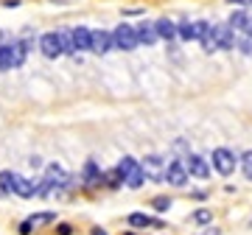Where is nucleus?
<instances>
[{"instance_id": "1", "label": "nucleus", "mask_w": 252, "mask_h": 235, "mask_svg": "<svg viewBox=\"0 0 252 235\" xmlns=\"http://www.w3.org/2000/svg\"><path fill=\"white\" fill-rule=\"evenodd\" d=\"M235 165H238V154H235L233 148H227V146L213 148V154H210V168H213L219 176H233Z\"/></svg>"}, {"instance_id": "2", "label": "nucleus", "mask_w": 252, "mask_h": 235, "mask_svg": "<svg viewBox=\"0 0 252 235\" xmlns=\"http://www.w3.org/2000/svg\"><path fill=\"white\" fill-rule=\"evenodd\" d=\"M118 171H121V176H124V185L126 188H132V190H137L146 182L143 165L137 163L135 157H124V160L118 163Z\"/></svg>"}, {"instance_id": "3", "label": "nucleus", "mask_w": 252, "mask_h": 235, "mask_svg": "<svg viewBox=\"0 0 252 235\" xmlns=\"http://www.w3.org/2000/svg\"><path fill=\"white\" fill-rule=\"evenodd\" d=\"M112 42H115V48H121V51H135L140 42H137V31L135 26H126V23H121V26L112 31Z\"/></svg>"}, {"instance_id": "4", "label": "nucleus", "mask_w": 252, "mask_h": 235, "mask_svg": "<svg viewBox=\"0 0 252 235\" xmlns=\"http://www.w3.org/2000/svg\"><path fill=\"white\" fill-rule=\"evenodd\" d=\"M188 168H185V160H171L168 168H165V182L171 188H185L188 185Z\"/></svg>"}, {"instance_id": "5", "label": "nucleus", "mask_w": 252, "mask_h": 235, "mask_svg": "<svg viewBox=\"0 0 252 235\" xmlns=\"http://www.w3.org/2000/svg\"><path fill=\"white\" fill-rule=\"evenodd\" d=\"M235 31L227 23H216L213 26V42H216V51H233L235 48Z\"/></svg>"}, {"instance_id": "6", "label": "nucleus", "mask_w": 252, "mask_h": 235, "mask_svg": "<svg viewBox=\"0 0 252 235\" xmlns=\"http://www.w3.org/2000/svg\"><path fill=\"white\" fill-rule=\"evenodd\" d=\"M39 51H42V56H48V59L62 56L64 48H62V36H59V31H48V34L39 36Z\"/></svg>"}, {"instance_id": "7", "label": "nucleus", "mask_w": 252, "mask_h": 235, "mask_svg": "<svg viewBox=\"0 0 252 235\" xmlns=\"http://www.w3.org/2000/svg\"><path fill=\"white\" fill-rule=\"evenodd\" d=\"M140 165H143L146 176H149L152 182H165V168H168V163L162 160L160 154H149L146 163H140Z\"/></svg>"}, {"instance_id": "8", "label": "nucleus", "mask_w": 252, "mask_h": 235, "mask_svg": "<svg viewBox=\"0 0 252 235\" xmlns=\"http://www.w3.org/2000/svg\"><path fill=\"white\" fill-rule=\"evenodd\" d=\"M185 168L193 179H210V163L199 154H185Z\"/></svg>"}, {"instance_id": "9", "label": "nucleus", "mask_w": 252, "mask_h": 235, "mask_svg": "<svg viewBox=\"0 0 252 235\" xmlns=\"http://www.w3.org/2000/svg\"><path fill=\"white\" fill-rule=\"evenodd\" d=\"M227 26L233 28L235 34H250L252 31V14L247 9H235L233 14H230V20H227Z\"/></svg>"}, {"instance_id": "10", "label": "nucleus", "mask_w": 252, "mask_h": 235, "mask_svg": "<svg viewBox=\"0 0 252 235\" xmlns=\"http://www.w3.org/2000/svg\"><path fill=\"white\" fill-rule=\"evenodd\" d=\"M81 182H84L87 188H98V185H104V174L98 171L95 160H87V163H84V171H81Z\"/></svg>"}, {"instance_id": "11", "label": "nucleus", "mask_w": 252, "mask_h": 235, "mask_svg": "<svg viewBox=\"0 0 252 235\" xmlns=\"http://www.w3.org/2000/svg\"><path fill=\"white\" fill-rule=\"evenodd\" d=\"M109 48H115L112 34H109V31H93V45H90L93 54H107Z\"/></svg>"}, {"instance_id": "12", "label": "nucleus", "mask_w": 252, "mask_h": 235, "mask_svg": "<svg viewBox=\"0 0 252 235\" xmlns=\"http://www.w3.org/2000/svg\"><path fill=\"white\" fill-rule=\"evenodd\" d=\"M126 224L135 227V230H140V227H157V230H162V221L154 216H146V213H129V218H126Z\"/></svg>"}, {"instance_id": "13", "label": "nucleus", "mask_w": 252, "mask_h": 235, "mask_svg": "<svg viewBox=\"0 0 252 235\" xmlns=\"http://www.w3.org/2000/svg\"><path fill=\"white\" fill-rule=\"evenodd\" d=\"M73 45H76V51H90V45H93V31L90 28H84V26L73 28Z\"/></svg>"}, {"instance_id": "14", "label": "nucleus", "mask_w": 252, "mask_h": 235, "mask_svg": "<svg viewBox=\"0 0 252 235\" xmlns=\"http://www.w3.org/2000/svg\"><path fill=\"white\" fill-rule=\"evenodd\" d=\"M135 31H137V42H140V45H154V42L160 39V36H157V28H154V23H140Z\"/></svg>"}, {"instance_id": "15", "label": "nucleus", "mask_w": 252, "mask_h": 235, "mask_svg": "<svg viewBox=\"0 0 252 235\" xmlns=\"http://www.w3.org/2000/svg\"><path fill=\"white\" fill-rule=\"evenodd\" d=\"M154 28H157V36L160 39H165V42H174L177 39V23H171L168 17H162L154 23Z\"/></svg>"}, {"instance_id": "16", "label": "nucleus", "mask_w": 252, "mask_h": 235, "mask_svg": "<svg viewBox=\"0 0 252 235\" xmlns=\"http://www.w3.org/2000/svg\"><path fill=\"white\" fill-rule=\"evenodd\" d=\"M14 196H20V199H31V196H36V185L31 179H26V176H20L14 179Z\"/></svg>"}, {"instance_id": "17", "label": "nucleus", "mask_w": 252, "mask_h": 235, "mask_svg": "<svg viewBox=\"0 0 252 235\" xmlns=\"http://www.w3.org/2000/svg\"><path fill=\"white\" fill-rule=\"evenodd\" d=\"M14 179H17L14 171H0V196H11L14 193Z\"/></svg>"}, {"instance_id": "18", "label": "nucleus", "mask_w": 252, "mask_h": 235, "mask_svg": "<svg viewBox=\"0 0 252 235\" xmlns=\"http://www.w3.org/2000/svg\"><path fill=\"white\" fill-rule=\"evenodd\" d=\"M188 218H190V221H193L196 227H210V224H213V213H210L207 207H199V210H193V213H190Z\"/></svg>"}, {"instance_id": "19", "label": "nucleus", "mask_w": 252, "mask_h": 235, "mask_svg": "<svg viewBox=\"0 0 252 235\" xmlns=\"http://www.w3.org/2000/svg\"><path fill=\"white\" fill-rule=\"evenodd\" d=\"M26 51H28V42H11V56H14V67L26 62Z\"/></svg>"}, {"instance_id": "20", "label": "nucleus", "mask_w": 252, "mask_h": 235, "mask_svg": "<svg viewBox=\"0 0 252 235\" xmlns=\"http://www.w3.org/2000/svg\"><path fill=\"white\" fill-rule=\"evenodd\" d=\"M11 67H14L11 45H0V70H11Z\"/></svg>"}, {"instance_id": "21", "label": "nucleus", "mask_w": 252, "mask_h": 235, "mask_svg": "<svg viewBox=\"0 0 252 235\" xmlns=\"http://www.w3.org/2000/svg\"><path fill=\"white\" fill-rule=\"evenodd\" d=\"M238 165H241V171H244V176L252 182V148H247V151L238 157Z\"/></svg>"}, {"instance_id": "22", "label": "nucleus", "mask_w": 252, "mask_h": 235, "mask_svg": "<svg viewBox=\"0 0 252 235\" xmlns=\"http://www.w3.org/2000/svg\"><path fill=\"white\" fill-rule=\"evenodd\" d=\"M235 48H238L244 56H252V36L250 34H241L238 39H235Z\"/></svg>"}, {"instance_id": "23", "label": "nucleus", "mask_w": 252, "mask_h": 235, "mask_svg": "<svg viewBox=\"0 0 252 235\" xmlns=\"http://www.w3.org/2000/svg\"><path fill=\"white\" fill-rule=\"evenodd\" d=\"M56 218V213H34V216H28V221H31V227H39V224H51Z\"/></svg>"}, {"instance_id": "24", "label": "nucleus", "mask_w": 252, "mask_h": 235, "mask_svg": "<svg viewBox=\"0 0 252 235\" xmlns=\"http://www.w3.org/2000/svg\"><path fill=\"white\" fill-rule=\"evenodd\" d=\"M121 182H124V176H121V171H107L104 174V185H107V188H118V185H121Z\"/></svg>"}, {"instance_id": "25", "label": "nucleus", "mask_w": 252, "mask_h": 235, "mask_svg": "<svg viewBox=\"0 0 252 235\" xmlns=\"http://www.w3.org/2000/svg\"><path fill=\"white\" fill-rule=\"evenodd\" d=\"M59 36H62L64 54H76V45H73V31H59Z\"/></svg>"}, {"instance_id": "26", "label": "nucleus", "mask_w": 252, "mask_h": 235, "mask_svg": "<svg viewBox=\"0 0 252 235\" xmlns=\"http://www.w3.org/2000/svg\"><path fill=\"white\" fill-rule=\"evenodd\" d=\"M171 205H174V202H171V196H157V199L152 202V207H154V210H160V213H165V210H171Z\"/></svg>"}, {"instance_id": "27", "label": "nucleus", "mask_w": 252, "mask_h": 235, "mask_svg": "<svg viewBox=\"0 0 252 235\" xmlns=\"http://www.w3.org/2000/svg\"><path fill=\"white\" fill-rule=\"evenodd\" d=\"M190 199H196V202H205V199H207V190H193V193H190Z\"/></svg>"}, {"instance_id": "28", "label": "nucleus", "mask_w": 252, "mask_h": 235, "mask_svg": "<svg viewBox=\"0 0 252 235\" xmlns=\"http://www.w3.org/2000/svg\"><path fill=\"white\" fill-rule=\"evenodd\" d=\"M20 233H23V235L31 233V221H23V224H20Z\"/></svg>"}, {"instance_id": "29", "label": "nucleus", "mask_w": 252, "mask_h": 235, "mask_svg": "<svg viewBox=\"0 0 252 235\" xmlns=\"http://www.w3.org/2000/svg\"><path fill=\"white\" fill-rule=\"evenodd\" d=\"M227 3H233V6H252V0H227Z\"/></svg>"}, {"instance_id": "30", "label": "nucleus", "mask_w": 252, "mask_h": 235, "mask_svg": "<svg viewBox=\"0 0 252 235\" xmlns=\"http://www.w3.org/2000/svg\"><path fill=\"white\" fill-rule=\"evenodd\" d=\"M56 233H59V235H70V227H67V224H62L59 230H56Z\"/></svg>"}, {"instance_id": "31", "label": "nucleus", "mask_w": 252, "mask_h": 235, "mask_svg": "<svg viewBox=\"0 0 252 235\" xmlns=\"http://www.w3.org/2000/svg\"><path fill=\"white\" fill-rule=\"evenodd\" d=\"M205 235H221V230H219V227H210V230H207Z\"/></svg>"}, {"instance_id": "32", "label": "nucleus", "mask_w": 252, "mask_h": 235, "mask_svg": "<svg viewBox=\"0 0 252 235\" xmlns=\"http://www.w3.org/2000/svg\"><path fill=\"white\" fill-rule=\"evenodd\" d=\"M93 235H107V230H101V227H93Z\"/></svg>"}, {"instance_id": "33", "label": "nucleus", "mask_w": 252, "mask_h": 235, "mask_svg": "<svg viewBox=\"0 0 252 235\" xmlns=\"http://www.w3.org/2000/svg\"><path fill=\"white\" fill-rule=\"evenodd\" d=\"M126 235H132V233H126Z\"/></svg>"}, {"instance_id": "34", "label": "nucleus", "mask_w": 252, "mask_h": 235, "mask_svg": "<svg viewBox=\"0 0 252 235\" xmlns=\"http://www.w3.org/2000/svg\"><path fill=\"white\" fill-rule=\"evenodd\" d=\"M250 36H252V31H250Z\"/></svg>"}]
</instances>
